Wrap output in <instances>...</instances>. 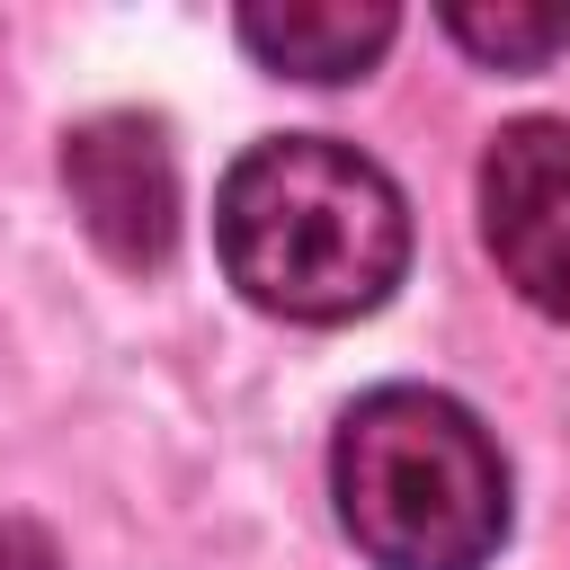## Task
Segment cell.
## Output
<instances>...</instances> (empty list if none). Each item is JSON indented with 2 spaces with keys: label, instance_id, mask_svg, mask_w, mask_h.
<instances>
[{
  "label": "cell",
  "instance_id": "cell-1",
  "mask_svg": "<svg viewBox=\"0 0 570 570\" xmlns=\"http://www.w3.org/2000/svg\"><path fill=\"white\" fill-rule=\"evenodd\" d=\"M223 276L276 321H356L410 267V205L401 187L330 134H267L223 169L214 196Z\"/></svg>",
  "mask_w": 570,
  "mask_h": 570
},
{
  "label": "cell",
  "instance_id": "cell-7",
  "mask_svg": "<svg viewBox=\"0 0 570 570\" xmlns=\"http://www.w3.org/2000/svg\"><path fill=\"white\" fill-rule=\"evenodd\" d=\"M0 570H62V552H53V534H45V525L9 517V525H0Z\"/></svg>",
  "mask_w": 570,
  "mask_h": 570
},
{
  "label": "cell",
  "instance_id": "cell-5",
  "mask_svg": "<svg viewBox=\"0 0 570 570\" xmlns=\"http://www.w3.org/2000/svg\"><path fill=\"white\" fill-rule=\"evenodd\" d=\"M392 27L401 18L383 0H249L240 9V45L285 80H356L392 45Z\"/></svg>",
  "mask_w": 570,
  "mask_h": 570
},
{
  "label": "cell",
  "instance_id": "cell-6",
  "mask_svg": "<svg viewBox=\"0 0 570 570\" xmlns=\"http://www.w3.org/2000/svg\"><path fill=\"white\" fill-rule=\"evenodd\" d=\"M436 27L499 71H543L552 53H570V0H454L436 9Z\"/></svg>",
  "mask_w": 570,
  "mask_h": 570
},
{
  "label": "cell",
  "instance_id": "cell-2",
  "mask_svg": "<svg viewBox=\"0 0 570 570\" xmlns=\"http://www.w3.org/2000/svg\"><path fill=\"white\" fill-rule=\"evenodd\" d=\"M330 499L374 570H490L508 543V463L490 428L428 383H383L338 419Z\"/></svg>",
  "mask_w": 570,
  "mask_h": 570
},
{
  "label": "cell",
  "instance_id": "cell-3",
  "mask_svg": "<svg viewBox=\"0 0 570 570\" xmlns=\"http://www.w3.org/2000/svg\"><path fill=\"white\" fill-rule=\"evenodd\" d=\"M62 187H71L80 232L116 267L142 276V267H160L178 249V151H169L160 116H142V107L80 116L62 134Z\"/></svg>",
  "mask_w": 570,
  "mask_h": 570
},
{
  "label": "cell",
  "instance_id": "cell-4",
  "mask_svg": "<svg viewBox=\"0 0 570 570\" xmlns=\"http://www.w3.org/2000/svg\"><path fill=\"white\" fill-rule=\"evenodd\" d=\"M481 240L499 276L543 312L570 321V125L517 116L481 151Z\"/></svg>",
  "mask_w": 570,
  "mask_h": 570
}]
</instances>
